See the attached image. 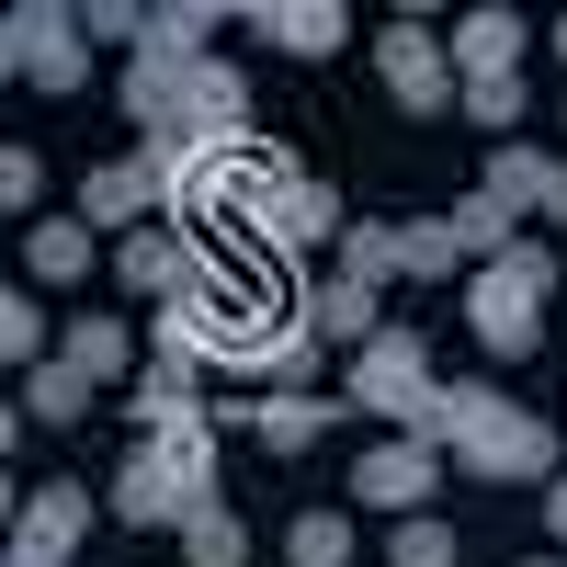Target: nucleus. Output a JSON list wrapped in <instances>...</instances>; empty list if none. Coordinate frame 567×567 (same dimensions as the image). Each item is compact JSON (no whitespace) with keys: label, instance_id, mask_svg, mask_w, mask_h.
Instances as JSON below:
<instances>
[{"label":"nucleus","instance_id":"obj_1","mask_svg":"<svg viewBox=\"0 0 567 567\" xmlns=\"http://www.w3.org/2000/svg\"><path fill=\"white\" fill-rule=\"evenodd\" d=\"M114 284H125V307H182V296H205V284H227V250L205 239V227H136V239H114Z\"/></svg>","mask_w":567,"mask_h":567},{"label":"nucleus","instance_id":"obj_2","mask_svg":"<svg viewBox=\"0 0 567 567\" xmlns=\"http://www.w3.org/2000/svg\"><path fill=\"white\" fill-rule=\"evenodd\" d=\"M454 465H465V477H488V488H556V420L499 398L477 432L454 443Z\"/></svg>","mask_w":567,"mask_h":567},{"label":"nucleus","instance_id":"obj_3","mask_svg":"<svg viewBox=\"0 0 567 567\" xmlns=\"http://www.w3.org/2000/svg\"><path fill=\"white\" fill-rule=\"evenodd\" d=\"M341 398L374 409V420H398V432H420V409L443 398V374H432V352H420V329H386V341L352 352V386Z\"/></svg>","mask_w":567,"mask_h":567},{"label":"nucleus","instance_id":"obj_4","mask_svg":"<svg viewBox=\"0 0 567 567\" xmlns=\"http://www.w3.org/2000/svg\"><path fill=\"white\" fill-rule=\"evenodd\" d=\"M374 69H386V91H398L409 114H454V103H465V69H454V45H443L432 23H420V12H398L386 34H374Z\"/></svg>","mask_w":567,"mask_h":567},{"label":"nucleus","instance_id":"obj_5","mask_svg":"<svg viewBox=\"0 0 567 567\" xmlns=\"http://www.w3.org/2000/svg\"><path fill=\"white\" fill-rule=\"evenodd\" d=\"M80 34H91L80 12L23 0V12L0 23V58H12V80H34V91H80V80H91V45H80Z\"/></svg>","mask_w":567,"mask_h":567},{"label":"nucleus","instance_id":"obj_6","mask_svg":"<svg viewBox=\"0 0 567 567\" xmlns=\"http://www.w3.org/2000/svg\"><path fill=\"white\" fill-rule=\"evenodd\" d=\"M103 511H114L125 534H182V523H194L205 499L182 488V477H171V465H159L148 443H125V465H114V488H103Z\"/></svg>","mask_w":567,"mask_h":567},{"label":"nucleus","instance_id":"obj_7","mask_svg":"<svg viewBox=\"0 0 567 567\" xmlns=\"http://www.w3.org/2000/svg\"><path fill=\"white\" fill-rule=\"evenodd\" d=\"M341 227H352V216H341V194L296 171V182H284V194L261 205V227H250V239H261L272 261H307V250H341Z\"/></svg>","mask_w":567,"mask_h":567},{"label":"nucleus","instance_id":"obj_8","mask_svg":"<svg viewBox=\"0 0 567 567\" xmlns=\"http://www.w3.org/2000/svg\"><path fill=\"white\" fill-rule=\"evenodd\" d=\"M432 488H443V454H432V443H409V432H398V443H374V454L352 465V499H374L386 523H420V499H432Z\"/></svg>","mask_w":567,"mask_h":567},{"label":"nucleus","instance_id":"obj_9","mask_svg":"<svg viewBox=\"0 0 567 567\" xmlns=\"http://www.w3.org/2000/svg\"><path fill=\"white\" fill-rule=\"evenodd\" d=\"M103 261H114V250L91 239L80 216H34V227H23V284H45V296H69V284H91Z\"/></svg>","mask_w":567,"mask_h":567},{"label":"nucleus","instance_id":"obj_10","mask_svg":"<svg viewBox=\"0 0 567 567\" xmlns=\"http://www.w3.org/2000/svg\"><path fill=\"white\" fill-rule=\"evenodd\" d=\"M80 534H91V488H80V477H45V488L12 511V545H34L45 567H69V556H80Z\"/></svg>","mask_w":567,"mask_h":567},{"label":"nucleus","instance_id":"obj_11","mask_svg":"<svg viewBox=\"0 0 567 567\" xmlns=\"http://www.w3.org/2000/svg\"><path fill=\"white\" fill-rule=\"evenodd\" d=\"M296 318L318 329V341H352V352L386 341V307H374V284H352V272H329V284L307 272V284H296Z\"/></svg>","mask_w":567,"mask_h":567},{"label":"nucleus","instance_id":"obj_12","mask_svg":"<svg viewBox=\"0 0 567 567\" xmlns=\"http://www.w3.org/2000/svg\"><path fill=\"white\" fill-rule=\"evenodd\" d=\"M465 329H477V341H488L499 363H523V352L545 341V307L523 296V284H499V272H477V284H465Z\"/></svg>","mask_w":567,"mask_h":567},{"label":"nucleus","instance_id":"obj_13","mask_svg":"<svg viewBox=\"0 0 567 567\" xmlns=\"http://www.w3.org/2000/svg\"><path fill=\"white\" fill-rule=\"evenodd\" d=\"M148 216H171L159 182H148V159H103V171L80 182V227H114V239H136Z\"/></svg>","mask_w":567,"mask_h":567},{"label":"nucleus","instance_id":"obj_14","mask_svg":"<svg viewBox=\"0 0 567 567\" xmlns=\"http://www.w3.org/2000/svg\"><path fill=\"white\" fill-rule=\"evenodd\" d=\"M443 45H454L465 80H523V45H534V34H523V12H511V0H488V12H465Z\"/></svg>","mask_w":567,"mask_h":567},{"label":"nucleus","instance_id":"obj_15","mask_svg":"<svg viewBox=\"0 0 567 567\" xmlns=\"http://www.w3.org/2000/svg\"><path fill=\"white\" fill-rule=\"evenodd\" d=\"M261 45H296V58H329V45H352V12L341 0H250L239 12Z\"/></svg>","mask_w":567,"mask_h":567},{"label":"nucleus","instance_id":"obj_16","mask_svg":"<svg viewBox=\"0 0 567 567\" xmlns=\"http://www.w3.org/2000/svg\"><path fill=\"white\" fill-rule=\"evenodd\" d=\"M239 374H261V398H318V329H307V318L261 329V341L239 352Z\"/></svg>","mask_w":567,"mask_h":567},{"label":"nucleus","instance_id":"obj_17","mask_svg":"<svg viewBox=\"0 0 567 567\" xmlns=\"http://www.w3.org/2000/svg\"><path fill=\"white\" fill-rule=\"evenodd\" d=\"M227 12H216V0H159V12H148V45H136V58H159V69H194V58H216V34Z\"/></svg>","mask_w":567,"mask_h":567},{"label":"nucleus","instance_id":"obj_18","mask_svg":"<svg viewBox=\"0 0 567 567\" xmlns=\"http://www.w3.org/2000/svg\"><path fill=\"white\" fill-rule=\"evenodd\" d=\"M125 409H136V443H148V432H182V420H216V409H205V386H194L182 363H148Z\"/></svg>","mask_w":567,"mask_h":567},{"label":"nucleus","instance_id":"obj_19","mask_svg":"<svg viewBox=\"0 0 567 567\" xmlns=\"http://www.w3.org/2000/svg\"><path fill=\"white\" fill-rule=\"evenodd\" d=\"M352 398H250V432L272 443V454H318V432L341 420Z\"/></svg>","mask_w":567,"mask_h":567},{"label":"nucleus","instance_id":"obj_20","mask_svg":"<svg viewBox=\"0 0 567 567\" xmlns=\"http://www.w3.org/2000/svg\"><path fill=\"white\" fill-rule=\"evenodd\" d=\"M545 182H556V159L511 136V148H488V182H477V194H499L511 216H545Z\"/></svg>","mask_w":567,"mask_h":567},{"label":"nucleus","instance_id":"obj_21","mask_svg":"<svg viewBox=\"0 0 567 567\" xmlns=\"http://www.w3.org/2000/svg\"><path fill=\"white\" fill-rule=\"evenodd\" d=\"M443 227H454V250H465V261H477V272H488V261H499L511 239H523V216H511L499 194H465V205H454Z\"/></svg>","mask_w":567,"mask_h":567},{"label":"nucleus","instance_id":"obj_22","mask_svg":"<svg viewBox=\"0 0 567 567\" xmlns=\"http://www.w3.org/2000/svg\"><path fill=\"white\" fill-rule=\"evenodd\" d=\"M58 363H80L91 386H103V374H125V363H136V329H125V318H69Z\"/></svg>","mask_w":567,"mask_h":567},{"label":"nucleus","instance_id":"obj_23","mask_svg":"<svg viewBox=\"0 0 567 567\" xmlns=\"http://www.w3.org/2000/svg\"><path fill=\"white\" fill-rule=\"evenodd\" d=\"M148 454H159V465H171V477L194 488V499H227V488H216V420H182V432H148Z\"/></svg>","mask_w":567,"mask_h":567},{"label":"nucleus","instance_id":"obj_24","mask_svg":"<svg viewBox=\"0 0 567 567\" xmlns=\"http://www.w3.org/2000/svg\"><path fill=\"white\" fill-rule=\"evenodd\" d=\"M182 567H250V523L227 499H205L194 523H182Z\"/></svg>","mask_w":567,"mask_h":567},{"label":"nucleus","instance_id":"obj_25","mask_svg":"<svg viewBox=\"0 0 567 567\" xmlns=\"http://www.w3.org/2000/svg\"><path fill=\"white\" fill-rule=\"evenodd\" d=\"M284 556L296 567H352V511H296V523H284Z\"/></svg>","mask_w":567,"mask_h":567},{"label":"nucleus","instance_id":"obj_26","mask_svg":"<svg viewBox=\"0 0 567 567\" xmlns=\"http://www.w3.org/2000/svg\"><path fill=\"white\" fill-rule=\"evenodd\" d=\"M341 272H352V284H374V296H386V284L409 272V250H398V227H341Z\"/></svg>","mask_w":567,"mask_h":567},{"label":"nucleus","instance_id":"obj_27","mask_svg":"<svg viewBox=\"0 0 567 567\" xmlns=\"http://www.w3.org/2000/svg\"><path fill=\"white\" fill-rule=\"evenodd\" d=\"M23 409H34V420H91V374H80V363H34V374H23Z\"/></svg>","mask_w":567,"mask_h":567},{"label":"nucleus","instance_id":"obj_28","mask_svg":"<svg viewBox=\"0 0 567 567\" xmlns=\"http://www.w3.org/2000/svg\"><path fill=\"white\" fill-rule=\"evenodd\" d=\"M398 250H409V284L465 272V250H454V227H443V216H409V227H398Z\"/></svg>","mask_w":567,"mask_h":567},{"label":"nucleus","instance_id":"obj_29","mask_svg":"<svg viewBox=\"0 0 567 567\" xmlns=\"http://www.w3.org/2000/svg\"><path fill=\"white\" fill-rule=\"evenodd\" d=\"M465 125H477V136H499V148H511V125H523V80H465V103H454Z\"/></svg>","mask_w":567,"mask_h":567},{"label":"nucleus","instance_id":"obj_30","mask_svg":"<svg viewBox=\"0 0 567 567\" xmlns=\"http://www.w3.org/2000/svg\"><path fill=\"white\" fill-rule=\"evenodd\" d=\"M386 567H454V523H432V511L398 523V534H386Z\"/></svg>","mask_w":567,"mask_h":567},{"label":"nucleus","instance_id":"obj_31","mask_svg":"<svg viewBox=\"0 0 567 567\" xmlns=\"http://www.w3.org/2000/svg\"><path fill=\"white\" fill-rule=\"evenodd\" d=\"M0 352H12L23 374L45 363V318H34V284H23V296H0Z\"/></svg>","mask_w":567,"mask_h":567},{"label":"nucleus","instance_id":"obj_32","mask_svg":"<svg viewBox=\"0 0 567 567\" xmlns=\"http://www.w3.org/2000/svg\"><path fill=\"white\" fill-rule=\"evenodd\" d=\"M488 272H499V284H523V296H534V307L556 296V250H545V239H511V250H499Z\"/></svg>","mask_w":567,"mask_h":567},{"label":"nucleus","instance_id":"obj_33","mask_svg":"<svg viewBox=\"0 0 567 567\" xmlns=\"http://www.w3.org/2000/svg\"><path fill=\"white\" fill-rule=\"evenodd\" d=\"M34 194H45V159H34V148H0V205L34 216Z\"/></svg>","mask_w":567,"mask_h":567},{"label":"nucleus","instance_id":"obj_34","mask_svg":"<svg viewBox=\"0 0 567 567\" xmlns=\"http://www.w3.org/2000/svg\"><path fill=\"white\" fill-rule=\"evenodd\" d=\"M80 23H91V34H114V45H148V0H91Z\"/></svg>","mask_w":567,"mask_h":567},{"label":"nucleus","instance_id":"obj_35","mask_svg":"<svg viewBox=\"0 0 567 567\" xmlns=\"http://www.w3.org/2000/svg\"><path fill=\"white\" fill-rule=\"evenodd\" d=\"M545 227H567V159H556V182H545Z\"/></svg>","mask_w":567,"mask_h":567},{"label":"nucleus","instance_id":"obj_36","mask_svg":"<svg viewBox=\"0 0 567 567\" xmlns=\"http://www.w3.org/2000/svg\"><path fill=\"white\" fill-rule=\"evenodd\" d=\"M545 534H556V545H567V477H556V488H545Z\"/></svg>","mask_w":567,"mask_h":567},{"label":"nucleus","instance_id":"obj_37","mask_svg":"<svg viewBox=\"0 0 567 567\" xmlns=\"http://www.w3.org/2000/svg\"><path fill=\"white\" fill-rule=\"evenodd\" d=\"M0 567H45V556H34V545H12V556H0Z\"/></svg>","mask_w":567,"mask_h":567},{"label":"nucleus","instance_id":"obj_38","mask_svg":"<svg viewBox=\"0 0 567 567\" xmlns=\"http://www.w3.org/2000/svg\"><path fill=\"white\" fill-rule=\"evenodd\" d=\"M556 58H567V12H556Z\"/></svg>","mask_w":567,"mask_h":567},{"label":"nucleus","instance_id":"obj_39","mask_svg":"<svg viewBox=\"0 0 567 567\" xmlns=\"http://www.w3.org/2000/svg\"><path fill=\"white\" fill-rule=\"evenodd\" d=\"M523 567H567V556H523Z\"/></svg>","mask_w":567,"mask_h":567}]
</instances>
